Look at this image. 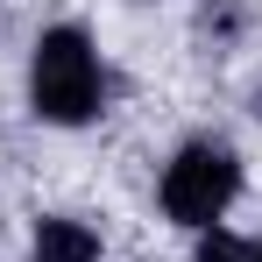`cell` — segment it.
I'll use <instances>...</instances> for the list:
<instances>
[{"instance_id":"1","label":"cell","mask_w":262,"mask_h":262,"mask_svg":"<svg viewBox=\"0 0 262 262\" xmlns=\"http://www.w3.org/2000/svg\"><path fill=\"white\" fill-rule=\"evenodd\" d=\"M29 99H36V114L43 121H92V106H99V57L78 29H50L36 57H29Z\"/></svg>"},{"instance_id":"2","label":"cell","mask_w":262,"mask_h":262,"mask_svg":"<svg viewBox=\"0 0 262 262\" xmlns=\"http://www.w3.org/2000/svg\"><path fill=\"white\" fill-rule=\"evenodd\" d=\"M234 191H241V163H234L227 149H213V142H191L170 163V177H163V206H170V220H184V227H213V220L234 206Z\"/></svg>"},{"instance_id":"3","label":"cell","mask_w":262,"mask_h":262,"mask_svg":"<svg viewBox=\"0 0 262 262\" xmlns=\"http://www.w3.org/2000/svg\"><path fill=\"white\" fill-rule=\"evenodd\" d=\"M36 262H99V234L78 220H43L36 227Z\"/></svg>"},{"instance_id":"4","label":"cell","mask_w":262,"mask_h":262,"mask_svg":"<svg viewBox=\"0 0 262 262\" xmlns=\"http://www.w3.org/2000/svg\"><path fill=\"white\" fill-rule=\"evenodd\" d=\"M199 262H248V248L227 241V234H206V241H199Z\"/></svg>"},{"instance_id":"5","label":"cell","mask_w":262,"mask_h":262,"mask_svg":"<svg viewBox=\"0 0 262 262\" xmlns=\"http://www.w3.org/2000/svg\"><path fill=\"white\" fill-rule=\"evenodd\" d=\"M255 262H262V255H255Z\"/></svg>"}]
</instances>
